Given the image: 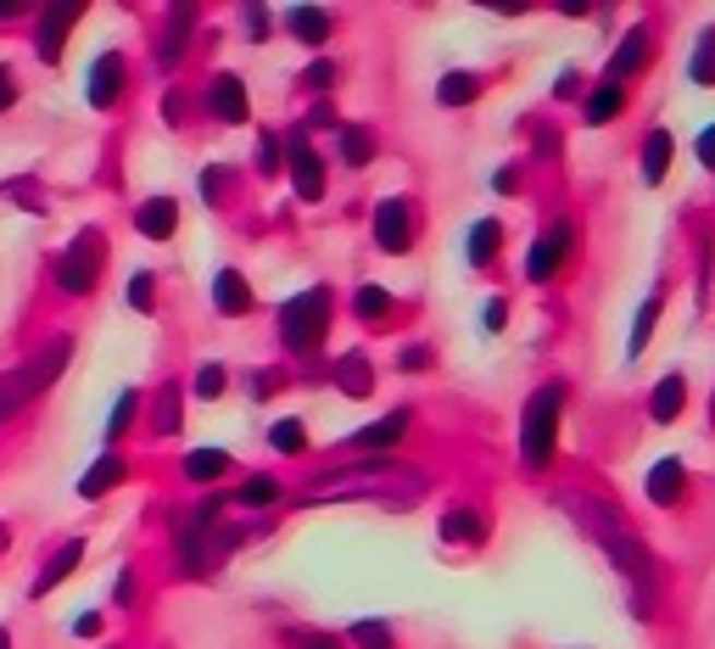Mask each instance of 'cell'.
Segmentation results:
<instances>
[{"mask_svg": "<svg viewBox=\"0 0 715 649\" xmlns=\"http://www.w3.org/2000/svg\"><path fill=\"white\" fill-rule=\"evenodd\" d=\"M559 509L570 521H576L609 560H615V571L627 577V588H632V611L637 616H648L654 611V588H659V571H654V560H648V548L637 543V532L621 521V509H615L604 493H587V487H564L559 493Z\"/></svg>", "mask_w": 715, "mask_h": 649, "instance_id": "cell-1", "label": "cell"}, {"mask_svg": "<svg viewBox=\"0 0 715 649\" xmlns=\"http://www.w3.org/2000/svg\"><path fill=\"white\" fill-rule=\"evenodd\" d=\"M129 599H134V571L118 577V605H129Z\"/></svg>", "mask_w": 715, "mask_h": 649, "instance_id": "cell-52", "label": "cell"}, {"mask_svg": "<svg viewBox=\"0 0 715 649\" xmlns=\"http://www.w3.org/2000/svg\"><path fill=\"white\" fill-rule=\"evenodd\" d=\"M671 157H677L671 129H648V134H643V179H648V185H659V179H665V168H671Z\"/></svg>", "mask_w": 715, "mask_h": 649, "instance_id": "cell-25", "label": "cell"}, {"mask_svg": "<svg viewBox=\"0 0 715 649\" xmlns=\"http://www.w3.org/2000/svg\"><path fill=\"white\" fill-rule=\"evenodd\" d=\"M190 28H196V7H174L168 23H163V39H157V62H163V68H174V62L184 57Z\"/></svg>", "mask_w": 715, "mask_h": 649, "instance_id": "cell-18", "label": "cell"}, {"mask_svg": "<svg viewBox=\"0 0 715 649\" xmlns=\"http://www.w3.org/2000/svg\"><path fill=\"white\" fill-rule=\"evenodd\" d=\"M0 548H7V527H0Z\"/></svg>", "mask_w": 715, "mask_h": 649, "instance_id": "cell-54", "label": "cell"}, {"mask_svg": "<svg viewBox=\"0 0 715 649\" xmlns=\"http://www.w3.org/2000/svg\"><path fill=\"white\" fill-rule=\"evenodd\" d=\"M648 45H654V34H648V23H632L621 39H615V57H609V68H604V79H615V84H627L643 62H648Z\"/></svg>", "mask_w": 715, "mask_h": 649, "instance_id": "cell-13", "label": "cell"}, {"mask_svg": "<svg viewBox=\"0 0 715 649\" xmlns=\"http://www.w3.org/2000/svg\"><path fill=\"white\" fill-rule=\"evenodd\" d=\"M152 432H157V437H174V432H179V387H163V392H157Z\"/></svg>", "mask_w": 715, "mask_h": 649, "instance_id": "cell-33", "label": "cell"}, {"mask_svg": "<svg viewBox=\"0 0 715 649\" xmlns=\"http://www.w3.org/2000/svg\"><path fill=\"white\" fill-rule=\"evenodd\" d=\"M218 185H229V174H224V168H207V174H202V191H207V202H218Z\"/></svg>", "mask_w": 715, "mask_h": 649, "instance_id": "cell-49", "label": "cell"}, {"mask_svg": "<svg viewBox=\"0 0 715 649\" xmlns=\"http://www.w3.org/2000/svg\"><path fill=\"white\" fill-rule=\"evenodd\" d=\"M79 17H84V7H45V12H39V28H34L39 62H62V39L73 34Z\"/></svg>", "mask_w": 715, "mask_h": 649, "instance_id": "cell-12", "label": "cell"}, {"mask_svg": "<svg viewBox=\"0 0 715 649\" xmlns=\"http://www.w3.org/2000/svg\"><path fill=\"white\" fill-rule=\"evenodd\" d=\"M481 324H487V331H503V324H509V303H503V297H487V303H481Z\"/></svg>", "mask_w": 715, "mask_h": 649, "instance_id": "cell-45", "label": "cell"}, {"mask_svg": "<svg viewBox=\"0 0 715 649\" xmlns=\"http://www.w3.org/2000/svg\"><path fill=\"white\" fill-rule=\"evenodd\" d=\"M129 308L152 314V269H134V281H129Z\"/></svg>", "mask_w": 715, "mask_h": 649, "instance_id": "cell-42", "label": "cell"}, {"mask_svg": "<svg viewBox=\"0 0 715 649\" xmlns=\"http://www.w3.org/2000/svg\"><path fill=\"white\" fill-rule=\"evenodd\" d=\"M291 649H342V638L319 627H291Z\"/></svg>", "mask_w": 715, "mask_h": 649, "instance_id": "cell-39", "label": "cell"}, {"mask_svg": "<svg viewBox=\"0 0 715 649\" xmlns=\"http://www.w3.org/2000/svg\"><path fill=\"white\" fill-rule=\"evenodd\" d=\"M123 79H129V73H123V57H118V51H102V57H95V62H90V79H84L90 107L107 113V107L123 96Z\"/></svg>", "mask_w": 715, "mask_h": 649, "instance_id": "cell-11", "label": "cell"}, {"mask_svg": "<svg viewBox=\"0 0 715 649\" xmlns=\"http://www.w3.org/2000/svg\"><path fill=\"white\" fill-rule=\"evenodd\" d=\"M123 476H129L123 453H112V448H107V453H102V459H95V465L79 476V498H102V493H107V487H118Z\"/></svg>", "mask_w": 715, "mask_h": 649, "instance_id": "cell-19", "label": "cell"}, {"mask_svg": "<svg viewBox=\"0 0 715 649\" xmlns=\"http://www.w3.org/2000/svg\"><path fill=\"white\" fill-rule=\"evenodd\" d=\"M475 96H481V79H475V73H442L437 79V102L442 107H469Z\"/></svg>", "mask_w": 715, "mask_h": 649, "instance_id": "cell-28", "label": "cell"}, {"mask_svg": "<svg viewBox=\"0 0 715 649\" xmlns=\"http://www.w3.org/2000/svg\"><path fill=\"white\" fill-rule=\"evenodd\" d=\"M241 23H247V34H252V39H263V34H269V28H274V23H269V12H263V7H247V12H241Z\"/></svg>", "mask_w": 715, "mask_h": 649, "instance_id": "cell-46", "label": "cell"}, {"mask_svg": "<svg viewBox=\"0 0 715 649\" xmlns=\"http://www.w3.org/2000/svg\"><path fill=\"white\" fill-rule=\"evenodd\" d=\"M79 560H84V538H68V543L51 554V560H45V571L34 577V588H28V593H34V599H45L51 588H62V582L79 571Z\"/></svg>", "mask_w": 715, "mask_h": 649, "instance_id": "cell-16", "label": "cell"}, {"mask_svg": "<svg viewBox=\"0 0 715 649\" xmlns=\"http://www.w3.org/2000/svg\"><path fill=\"white\" fill-rule=\"evenodd\" d=\"M330 337V292L313 286V292H297L291 303L279 308V342L291 347L297 358H313Z\"/></svg>", "mask_w": 715, "mask_h": 649, "instance_id": "cell-5", "label": "cell"}, {"mask_svg": "<svg viewBox=\"0 0 715 649\" xmlns=\"http://www.w3.org/2000/svg\"><path fill=\"white\" fill-rule=\"evenodd\" d=\"M224 387H229L224 364H202V369H196V398H218Z\"/></svg>", "mask_w": 715, "mask_h": 649, "instance_id": "cell-41", "label": "cell"}, {"mask_svg": "<svg viewBox=\"0 0 715 649\" xmlns=\"http://www.w3.org/2000/svg\"><path fill=\"white\" fill-rule=\"evenodd\" d=\"M688 73H693V84H715V28L699 34V57L688 62Z\"/></svg>", "mask_w": 715, "mask_h": 649, "instance_id": "cell-36", "label": "cell"}, {"mask_svg": "<svg viewBox=\"0 0 715 649\" xmlns=\"http://www.w3.org/2000/svg\"><path fill=\"white\" fill-rule=\"evenodd\" d=\"M285 28H291L308 51H319V45L330 39V12H319V7H291V12H285Z\"/></svg>", "mask_w": 715, "mask_h": 649, "instance_id": "cell-26", "label": "cell"}, {"mask_svg": "<svg viewBox=\"0 0 715 649\" xmlns=\"http://www.w3.org/2000/svg\"><path fill=\"white\" fill-rule=\"evenodd\" d=\"M648 498L654 504H677L682 493H688V465H682V459H659V465L648 471Z\"/></svg>", "mask_w": 715, "mask_h": 649, "instance_id": "cell-20", "label": "cell"}, {"mask_svg": "<svg viewBox=\"0 0 715 649\" xmlns=\"http://www.w3.org/2000/svg\"><path fill=\"white\" fill-rule=\"evenodd\" d=\"M12 102H17V79H12V68H7V62H0V113H7Z\"/></svg>", "mask_w": 715, "mask_h": 649, "instance_id": "cell-47", "label": "cell"}, {"mask_svg": "<svg viewBox=\"0 0 715 649\" xmlns=\"http://www.w3.org/2000/svg\"><path fill=\"white\" fill-rule=\"evenodd\" d=\"M425 493H431V476L403 465V459H358V465H336V471H324L302 487L297 504H392V509H414Z\"/></svg>", "mask_w": 715, "mask_h": 649, "instance_id": "cell-2", "label": "cell"}, {"mask_svg": "<svg viewBox=\"0 0 715 649\" xmlns=\"http://www.w3.org/2000/svg\"><path fill=\"white\" fill-rule=\"evenodd\" d=\"M498 247H503V224H498V219H475V224H469V241H464V258H469L475 269H487V263L498 258Z\"/></svg>", "mask_w": 715, "mask_h": 649, "instance_id": "cell-23", "label": "cell"}, {"mask_svg": "<svg viewBox=\"0 0 715 649\" xmlns=\"http://www.w3.org/2000/svg\"><path fill=\"white\" fill-rule=\"evenodd\" d=\"M134 409H140V392L129 387V392H118V409H112V421H107V442H118L123 437V426L134 421Z\"/></svg>", "mask_w": 715, "mask_h": 649, "instance_id": "cell-38", "label": "cell"}, {"mask_svg": "<svg viewBox=\"0 0 715 649\" xmlns=\"http://www.w3.org/2000/svg\"><path fill=\"white\" fill-rule=\"evenodd\" d=\"M229 471V453L224 448H196V453H184V482H213Z\"/></svg>", "mask_w": 715, "mask_h": 649, "instance_id": "cell-30", "label": "cell"}, {"mask_svg": "<svg viewBox=\"0 0 715 649\" xmlns=\"http://www.w3.org/2000/svg\"><path fill=\"white\" fill-rule=\"evenodd\" d=\"M374 247L392 252V258L414 247V208L403 197H386V202L374 208Z\"/></svg>", "mask_w": 715, "mask_h": 649, "instance_id": "cell-8", "label": "cell"}, {"mask_svg": "<svg viewBox=\"0 0 715 649\" xmlns=\"http://www.w3.org/2000/svg\"><path fill=\"white\" fill-rule=\"evenodd\" d=\"M213 308L218 314H252V286L241 269H218L213 274Z\"/></svg>", "mask_w": 715, "mask_h": 649, "instance_id": "cell-17", "label": "cell"}, {"mask_svg": "<svg viewBox=\"0 0 715 649\" xmlns=\"http://www.w3.org/2000/svg\"><path fill=\"white\" fill-rule=\"evenodd\" d=\"M397 364L419 376V369H431V347H425V342H408V347H397Z\"/></svg>", "mask_w": 715, "mask_h": 649, "instance_id": "cell-44", "label": "cell"}, {"mask_svg": "<svg viewBox=\"0 0 715 649\" xmlns=\"http://www.w3.org/2000/svg\"><path fill=\"white\" fill-rule=\"evenodd\" d=\"M0 649H12V633H7V627H0Z\"/></svg>", "mask_w": 715, "mask_h": 649, "instance_id": "cell-53", "label": "cell"}, {"mask_svg": "<svg viewBox=\"0 0 715 649\" xmlns=\"http://www.w3.org/2000/svg\"><path fill=\"white\" fill-rule=\"evenodd\" d=\"M342 157H347L353 168H358V163H369V157H374V134L347 123V129H342Z\"/></svg>", "mask_w": 715, "mask_h": 649, "instance_id": "cell-37", "label": "cell"}, {"mask_svg": "<svg viewBox=\"0 0 715 649\" xmlns=\"http://www.w3.org/2000/svg\"><path fill=\"white\" fill-rule=\"evenodd\" d=\"M559 409H564V381H543L526 398V414H520V465H526V471H548L553 465Z\"/></svg>", "mask_w": 715, "mask_h": 649, "instance_id": "cell-3", "label": "cell"}, {"mask_svg": "<svg viewBox=\"0 0 715 649\" xmlns=\"http://www.w3.org/2000/svg\"><path fill=\"white\" fill-rule=\"evenodd\" d=\"M570 247H576V224H570V219H553L543 236L532 241V252H526V281H532V286L553 281L559 263L570 258Z\"/></svg>", "mask_w": 715, "mask_h": 649, "instance_id": "cell-7", "label": "cell"}, {"mask_svg": "<svg viewBox=\"0 0 715 649\" xmlns=\"http://www.w3.org/2000/svg\"><path fill=\"white\" fill-rule=\"evenodd\" d=\"M408 426H414V414H408V409H392V414H380L374 426L353 432V437H347V448H364L369 459H386V448H397V442L408 437Z\"/></svg>", "mask_w": 715, "mask_h": 649, "instance_id": "cell-10", "label": "cell"}, {"mask_svg": "<svg viewBox=\"0 0 715 649\" xmlns=\"http://www.w3.org/2000/svg\"><path fill=\"white\" fill-rule=\"evenodd\" d=\"M269 448H274V453H302V448H308V426L297 421V414H285V421L269 426Z\"/></svg>", "mask_w": 715, "mask_h": 649, "instance_id": "cell-31", "label": "cell"}, {"mask_svg": "<svg viewBox=\"0 0 715 649\" xmlns=\"http://www.w3.org/2000/svg\"><path fill=\"white\" fill-rule=\"evenodd\" d=\"M279 141H285V134H263V141H258V174H274V168H279V152H285Z\"/></svg>", "mask_w": 715, "mask_h": 649, "instance_id": "cell-43", "label": "cell"}, {"mask_svg": "<svg viewBox=\"0 0 715 649\" xmlns=\"http://www.w3.org/2000/svg\"><path fill=\"white\" fill-rule=\"evenodd\" d=\"M654 319H659V292H648V297H643V308H637V319H632V342H627V358H637V353L648 347V337H654Z\"/></svg>", "mask_w": 715, "mask_h": 649, "instance_id": "cell-32", "label": "cell"}, {"mask_svg": "<svg viewBox=\"0 0 715 649\" xmlns=\"http://www.w3.org/2000/svg\"><path fill=\"white\" fill-rule=\"evenodd\" d=\"M392 308H397L392 292H380V286H358V292H353V314H358L364 324H386Z\"/></svg>", "mask_w": 715, "mask_h": 649, "instance_id": "cell-29", "label": "cell"}, {"mask_svg": "<svg viewBox=\"0 0 715 649\" xmlns=\"http://www.w3.org/2000/svg\"><path fill=\"white\" fill-rule=\"evenodd\" d=\"M437 532H442V543H464V548L487 543V521L475 516V509H448V516L437 521Z\"/></svg>", "mask_w": 715, "mask_h": 649, "instance_id": "cell-24", "label": "cell"}, {"mask_svg": "<svg viewBox=\"0 0 715 649\" xmlns=\"http://www.w3.org/2000/svg\"><path fill=\"white\" fill-rule=\"evenodd\" d=\"M336 387L347 392V398H369L374 392V369H369V353H342L336 358Z\"/></svg>", "mask_w": 715, "mask_h": 649, "instance_id": "cell-22", "label": "cell"}, {"mask_svg": "<svg viewBox=\"0 0 715 649\" xmlns=\"http://www.w3.org/2000/svg\"><path fill=\"white\" fill-rule=\"evenodd\" d=\"M682 403H688V381H682V376H665V381L654 387V398H648V414H654L659 426H671L677 414H682Z\"/></svg>", "mask_w": 715, "mask_h": 649, "instance_id": "cell-27", "label": "cell"}, {"mask_svg": "<svg viewBox=\"0 0 715 649\" xmlns=\"http://www.w3.org/2000/svg\"><path fill=\"white\" fill-rule=\"evenodd\" d=\"M627 107V84H615V79H598L593 90H587V102H582V118L587 123H609L615 113Z\"/></svg>", "mask_w": 715, "mask_h": 649, "instance_id": "cell-21", "label": "cell"}, {"mask_svg": "<svg viewBox=\"0 0 715 649\" xmlns=\"http://www.w3.org/2000/svg\"><path fill=\"white\" fill-rule=\"evenodd\" d=\"M514 179H520V174H514V163H503V168H498V179H492V185H498V191H503V197H509V191H520V185H514Z\"/></svg>", "mask_w": 715, "mask_h": 649, "instance_id": "cell-51", "label": "cell"}, {"mask_svg": "<svg viewBox=\"0 0 715 649\" xmlns=\"http://www.w3.org/2000/svg\"><path fill=\"white\" fill-rule=\"evenodd\" d=\"M285 157H291V185L302 202H319L324 197V157L302 141V134H285Z\"/></svg>", "mask_w": 715, "mask_h": 649, "instance_id": "cell-9", "label": "cell"}, {"mask_svg": "<svg viewBox=\"0 0 715 649\" xmlns=\"http://www.w3.org/2000/svg\"><path fill=\"white\" fill-rule=\"evenodd\" d=\"M68 358H73V337H57V342H45L28 364L0 369V421H12L23 403H34L45 387L62 376V364H68Z\"/></svg>", "mask_w": 715, "mask_h": 649, "instance_id": "cell-4", "label": "cell"}, {"mask_svg": "<svg viewBox=\"0 0 715 649\" xmlns=\"http://www.w3.org/2000/svg\"><path fill=\"white\" fill-rule=\"evenodd\" d=\"M207 113H213V118H224V123H247L252 102H247L241 73H213V84H207Z\"/></svg>", "mask_w": 715, "mask_h": 649, "instance_id": "cell-14", "label": "cell"}, {"mask_svg": "<svg viewBox=\"0 0 715 649\" xmlns=\"http://www.w3.org/2000/svg\"><path fill=\"white\" fill-rule=\"evenodd\" d=\"M347 633H353V644H358V649H397L392 627H386V622H374V616H369V622H353Z\"/></svg>", "mask_w": 715, "mask_h": 649, "instance_id": "cell-35", "label": "cell"}, {"mask_svg": "<svg viewBox=\"0 0 715 649\" xmlns=\"http://www.w3.org/2000/svg\"><path fill=\"white\" fill-rule=\"evenodd\" d=\"M279 493H285V487H279L274 476H247V482H241V493H235V498H241L247 509H269V504H274Z\"/></svg>", "mask_w": 715, "mask_h": 649, "instance_id": "cell-34", "label": "cell"}, {"mask_svg": "<svg viewBox=\"0 0 715 649\" xmlns=\"http://www.w3.org/2000/svg\"><path fill=\"white\" fill-rule=\"evenodd\" d=\"M102 258H107L102 229H79V236L57 252V286H62L68 297L95 292V281H102Z\"/></svg>", "mask_w": 715, "mask_h": 649, "instance_id": "cell-6", "label": "cell"}, {"mask_svg": "<svg viewBox=\"0 0 715 649\" xmlns=\"http://www.w3.org/2000/svg\"><path fill=\"white\" fill-rule=\"evenodd\" d=\"M699 163L715 168V123H704V134H699Z\"/></svg>", "mask_w": 715, "mask_h": 649, "instance_id": "cell-48", "label": "cell"}, {"mask_svg": "<svg viewBox=\"0 0 715 649\" xmlns=\"http://www.w3.org/2000/svg\"><path fill=\"white\" fill-rule=\"evenodd\" d=\"M302 84H308V90H319V96H324V90L336 84V62H330V57L308 62V68H302Z\"/></svg>", "mask_w": 715, "mask_h": 649, "instance_id": "cell-40", "label": "cell"}, {"mask_svg": "<svg viewBox=\"0 0 715 649\" xmlns=\"http://www.w3.org/2000/svg\"><path fill=\"white\" fill-rule=\"evenodd\" d=\"M95 633H102V616H95V611H84V616L73 622V638H95Z\"/></svg>", "mask_w": 715, "mask_h": 649, "instance_id": "cell-50", "label": "cell"}, {"mask_svg": "<svg viewBox=\"0 0 715 649\" xmlns=\"http://www.w3.org/2000/svg\"><path fill=\"white\" fill-rule=\"evenodd\" d=\"M134 229L146 241H168L174 229H179V202L174 197H152V202H140L134 208Z\"/></svg>", "mask_w": 715, "mask_h": 649, "instance_id": "cell-15", "label": "cell"}]
</instances>
